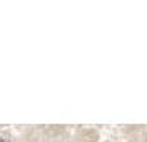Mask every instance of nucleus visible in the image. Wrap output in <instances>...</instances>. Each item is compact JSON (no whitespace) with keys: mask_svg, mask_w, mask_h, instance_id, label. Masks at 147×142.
I'll use <instances>...</instances> for the list:
<instances>
[{"mask_svg":"<svg viewBox=\"0 0 147 142\" xmlns=\"http://www.w3.org/2000/svg\"><path fill=\"white\" fill-rule=\"evenodd\" d=\"M0 142H5V141H3V139H0Z\"/></svg>","mask_w":147,"mask_h":142,"instance_id":"nucleus-1","label":"nucleus"}]
</instances>
